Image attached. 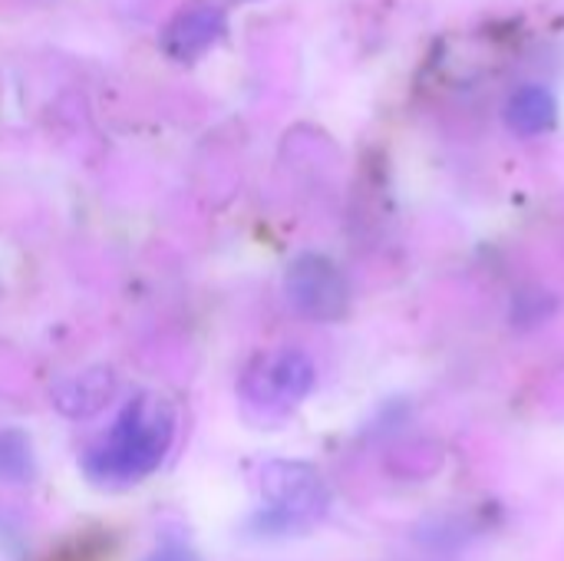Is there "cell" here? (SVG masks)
<instances>
[{
	"label": "cell",
	"instance_id": "1",
	"mask_svg": "<svg viewBox=\"0 0 564 561\" xmlns=\"http://www.w3.org/2000/svg\"><path fill=\"white\" fill-rule=\"evenodd\" d=\"M175 436V410L169 400L142 393L122 407L109 436L83 460L86 473L99 483H139L152 476Z\"/></svg>",
	"mask_w": 564,
	"mask_h": 561
},
{
	"label": "cell",
	"instance_id": "2",
	"mask_svg": "<svg viewBox=\"0 0 564 561\" xmlns=\"http://www.w3.org/2000/svg\"><path fill=\"white\" fill-rule=\"evenodd\" d=\"M261 496L268 503V516H261L264 529L288 532L317 522L327 506L330 493L321 473L297 460H271L261 466Z\"/></svg>",
	"mask_w": 564,
	"mask_h": 561
},
{
	"label": "cell",
	"instance_id": "3",
	"mask_svg": "<svg viewBox=\"0 0 564 561\" xmlns=\"http://www.w3.org/2000/svg\"><path fill=\"white\" fill-rule=\"evenodd\" d=\"M284 294L297 314L321 324L344 321L350 311V281L327 255L317 251H304L288 265Z\"/></svg>",
	"mask_w": 564,
	"mask_h": 561
},
{
	"label": "cell",
	"instance_id": "4",
	"mask_svg": "<svg viewBox=\"0 0 564 561\" xmlns=\"http://www.w3.org/2000/svg\"><path fill=\"white\" fill-rule=\"evenodd\" d=\"M317 370L304 350L281 347L261 357L245 377V397L264 413H288L314 390Z\"/></svg>",
	"mask_w": 564,
	"mask_h": 561
},
{
	"label": "cell",
	"instance_id": "5",
	"mask_svg": "<svg viewBox=\"0 0 564 561\" xmlns=\"http://www.w3.org/2000/svg\"><path fill=\"white\" fill-rule=\"evenodd\" d=\"M116 397V374L109 367H89L53 390V407L69 420L96 417Z\"/></svg>",
	"mask_w": 564,
	"mask_h": 561
},
{
	"label": "cell",
	"instance_id": "6",
	"mask_svg": "<svg viewBox=\"0 0 564 561\" xmlns=\"http://www.w3.org/2000/svg\"><path fill=\"white\" fill-rule=\"evenodd\" d=\"M506 119L509 126L519 132V136H539L545 129L555 126L558 119V106H555V96L542 86H525L519 89L509 106H506Z\"/></svg>",
	"mask_w": 564,
	"mask_h": 561
},
{
	"label": "cell",
	"instance_id": "7",
	"mask_svg": "<svg viewBox=\"0 0 564 561\" xmlns=\"http://www.w3.org/2000/svg\"><path fill=\"white\" fill-rule=\"evenodd\" d=\"M33 476V446L30 436L17 427L0 430V479L3 483H26Z\"/></svg>",
	"mask_w": 564,
	"mask_h": 561
},
{
	"label": "cell",
	"instance_id": "8",
	"mask_svg": "<svg viewBox=\"0 0 564 561\" xmlns=\"http://www.w3.org/2000/svg\"><path fill=\"white\" fill-rule=\"evenodd\" d=\"M552 311H555V298L552 294H545V291H522V294H516V304H512V324L535 327L545 317H552Z\"/></svg>",
	"mask_w": 564,
	"mask_h": 561
},
{
	"label": "cell",
	"instance_id": "9",
	"mask_svg": "<svg viewBox=\"0 0 564 561\" xmlns=\"http://www.w3.org/2000/svg\"><path fill=\"white\" fill-rule=\"evenodd\" d=\"M215 26H221V13L218 10H205L202 17L188 13L182 20V53H192L195 46H205L215 36Z\"/></svg>",
	"mask_w": 564,
	"mask_h": 561
},
{
	"label": "cell",
	"instance_id": "10",
	"mask_svg": "<svg viewBox=\"0 0 564 561\" xmlns=\"http://www.w3.org/2000/svg\"><path fill=\"white\" fill-rule=\"evenodd\" d=\"M145 561H202L192 549H185V546H165V549H159V552H152Z\"/></svg>",
	"mask_w": 564,
	"mask_h": 561
}]
</instances>
